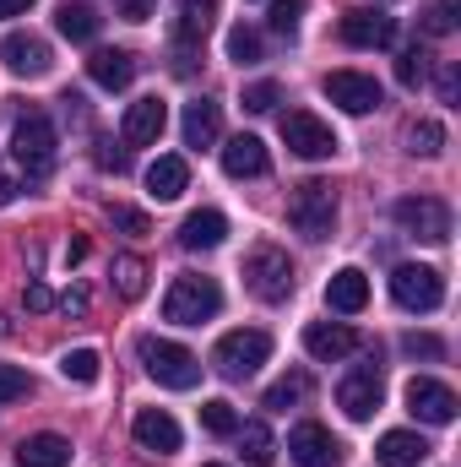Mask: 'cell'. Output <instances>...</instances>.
<instances>
[{"label":"cell","mask_w":461,"mask_h":467,"mask_svg":"<svg viewBox=\"0 0 461 467\" xmlns=\"http://www.w3.org/2000/svg\"><path fill=\"white\" fill-rule=\"evenodd\" d=\"M55 147H60L55 119L38 115V109H27V115L11 125V158H16V169H22L27 180H44V174L55 169Z\"/></svg>","instance_id":"cell-1"},{"label":"cell","mask_w":461,"mask_h":467,"mask_svg":"<svg viewBox=\"0 0 461 467\" xmlns=\"http://www.w3.org/2000/svg\"><path fill=\"white\" fill-rule=\"evenodd\" d=\"M218 310H223V288L212 277H196V272L174 277L169 294H163V321H174V327H201Z\"/></svg>","instance_id":"cell-2"},{"label":"cell","mask_w":461,"mask_h":467,"mask_svg":"<svg viewBox=\"0 0 461 467\" xmlns=\"http://www.w3.org/2000/svg\"><path fill=\"white\" fill-rule=\"evenodd\" d=\"M136 353H141V364H147V375L158 386H169V391H196L201 386V358L190 348H179L169 337H141Z\"/></svg>","instance_id":"cell-3"},{"label":"cell","mask_w":461,"mask_h":467,"mask_svg":"<svg viewBox=\"0 0 461 467\" xmlns=\"http://www.w3.org/2000/svg\"><path fill=\"white\" fill-rule=\"evenodd\" d=\"M288 223L304 234L310 244L332 239V229H337V191H332L326 180H304V185H293V196H288Z\"/></svg>","instance_id":"cell-4"},{"label":"cell","mask_w":461,"mask_h":467,"mask_svg":"<svg viewBox=\"0 0 461 467\" xmlns=\"http://www.w3.org/2000/svg\"><path fill=\"white\" fill-rule=\"evenodd\" d=\"M244 288H250L261 305H282V299L293 294V261H288L277 244L250 250V261H244Z\"/></svg>","instance_id":"cell-5"},{"label":"cell","mask_w":461,"mask_h":467,"mask_svg":"<svg viewBox=\"0 0 461 467\" xmlns=\"http://www.w3.org/2000/svg\"><path fill=\"white\" fill-rule=\"evenodd\" d=\"M266 358H271V337H266V332H255V327H250V332H244V327H239V332H223V337H218V348H212L218 375H229V380H250Z\"/></svg>","instance_id":"cell-6"},{"label":"cell","mask_w":461,"mask_h":467,"mask_svg":"<svg viewBox=\"0 0 461 467\" xmlns=\"http://www.w3.org/2000/svg\"><path fill=\"white\" fill-rule=\"evenodd\" d=\"M391 218H396V229L413 234V239H429V244H446L451 239V207L435 202V196H402L391 207Z\"/></svg>","instance_id":"cell-7"},{"label":"cell","mask_w":461,"mask_h":467,"mask_svg":"<svg viewBox=\"0 0 461 467\" xmlns=\"http://www.w3.org/2000/svg\"><path fill=\"white\" fill-rule=\"evenodd\" d=\"M207 33H212V0H179V11H174V71L179 77H190L196 71V49L207 44Z\"/></svg>","instance_id":"cell-8"},{"label":"cell","mask_w":461,"mask_h":467,"mask_svg":"<svg viewBox=\"0 0 461 467\" xmlns=\"http://www.w3.org/2000/svg\"><path fill=\"white\" fill-rule=\"evenodd\" d=\"M391 299L402 310H440L446 305V277L435 266H396L391 272Z\"/></svg>","instance_id":"cell-9"},{"label":"cell","mask_w":461,"mask_h":467,"mask_svg":"<svg viewBox=\"0 0 461 467\" xmlns=\"http://www.w3.org/2000/svg\"><path fill=\"white\" fill-rule=\"evenodd\" d=\"M282 141H288V152H299V158H332V152H337V130L321 115H310V109H288V115H282Z\"/></svg>","instance_id":"cell-10"},{"label":"cell","mask_w":461,"mask_h":467,"mask_svg":"<svg viewBox=\"0 0 461 467\" xmlns=\"http://www.w3.org/2000/svg\"><path fill=\"white\" fill-rule=\"evenodd\" d=\"M380 397H385V380H380V364H374V358L358 364L343 386H337V408H343L347 419H358V424L380 413Z\"/></svg>","instance_id":"cell-11"},{"label":"cell","mask_w":461,"mask_h":467,"mask_svg":"<svg viewBox=\"0 0 461 467\" xmlns=\"http://www.w3.org/2000/svg\"><path fill=\"white\" fill-rule=\"evenodd\" d=\"M288 457L299 467H343V441H337L326 424L304 419V424H293V435H288Z\"/></svg>","instance_id":"cell-12"},{"label":"cell","mask_w":461,"mask_h":467,"mask_svg":"<svg viewBox=\"0 0 461 467\" xmlns=\"http://www.w3.org/2000/svg\"><path fill=\"white\" fill-rule=\"evenodd\" d=\"M343 44H353V49H391L396 44V16H385L380 5H353V11H343Z\"/></svg>","instance_id":"cell-13"},{"label":"cell","mask_w":461,"mask_h":467,"mask_svg":"<svg viewBox=\"0 0 461 467\" xmlns=\"http://www.w3.org/2000/svg\"><path fill=\"white\" fill-rule=\"evenodd\" d=\"M456 408L461 402L446 380H435V375H413V380H407V413H413V419H424V424H451Z\"/></svg>","instance_id":"cell-14"},{"label":"cell","mask_w":461,"mask_h":467,"mask_svg":"<svg viewBox=\"0 0 461 467\" xmlns=\"http://www.w3.org/2000/svg\"><path fill=\"white\" fill-rule=\"evenodd\" d=\"M0 60H5V71L11 77H49V66H55V49L38 38V33H5V44H0Z\"/></svg>","instance_id":"cell-15"},{"label":"cell","mask_w":461,"mask_h":467,"mask_svg":"<svg viewBox=\"0 0 461 467\" xmlns=\"http://www.w3.org/2000/svg\"><path fill=\"white\" fill-rule=\"evenodd\" d=\"M321 88H326V99H332L337 109H347V115H369V109H380V99H385L380 82L364 77V71H332Z\"/></svg>","instance_id":"cell-16"},{"label":"cell","mask_w":461,"mask_h":467,"mask_svg":"<svg viewBox=\"0 0 461 467\" xmlns=\"http://www.w3.org/2000/svg\"><path fill=\"white\" fill-rule=\"evenodd\" d=\"M163 125H169V104L152 93V99H136L125 119H119V141L125 147H152L158 136H163Z\"/></svg>","instance_id":"cell-17"},{"label":"cell","mask_w":461,"mask_h":467,"mask_svg":"<svg viewBox=\"0 0 461 467\" xmlns=\"http://www.w3.org/2000/svg\"><path fill=\"white\" fill-rule=\"evenodd\" d=\"M130 430H136V446H141V451H152V457H174V451H179V441H185V435H179V424H174L163 408H141Z\"/></svg>","instance_id":"cell-18"},{"label":"cell","mask_w":461,"mask_h":467,"mask_svg":"<svg viewBox=\"0 0 461 467\" xmlns=\"http://www.w3.org/2000/svg\"><path fill=\"white\" fill-rule=\"evenodd\" d=\"M353 348H358V332L343 327V321H310V327H304V353H310V358H321V364L347 358Z\"/></svg>","instance_id":"cell-19"},{"label":"cell","mask_w":461,"mask_h":467,"mask_svg":"<svg viewBox=\"0 0 461 467\" xmlns=\"http://www.w3.org/2000/svg\"><path fill=\"white\" fill-rule=\"evenodd\" d=\"M87 77H93L98 88L119 93V88H130V82H136V55H130V49H93Z\"/></svg>","instance_id":"cell-20"},{"label":"cell","mask_w":461,"mask_h":467,"mask_svg":"<svg viewBox=\"0 0 461 467\" xmlns=\"http://www.w3.org/2000/svg\"><path fill=\"white\" fill-rule=\"evenodd\" d=\"M326 305H332L337 316H358V310L369 305V277H364L358 266L332 272V283H326Z\"/></svg>","instance_id":"cell-21"},{"label":"cell","mask_w":461,"mask_h":467,"mask_svg":"<svg viewBox=\"0 0 461 467\" xmlns=\"http://www.w3.org/2000/svg\"><path fill=\"white\" fill-rule=\"evenodd\" d=\"M147 191H152L158 202H179V196L190 191V163L174 158V152H163V158L147 169Z\"/></svg>","instance_id":"cell-22"},{"label":"cell","mask_w":461,"mask_h":467,"mask_svg":"<svg viewBox=\"0 0 461 467\" xmlns=\"http://www.w3.org/2000/svg\"><path fill=\"white\" fill-rule=\"evenodd\" d=\"M179 130H185V147H212L223 136V109L212 99H196V104H185Z\"/></svg>","instance_id":"cell-23"},{"label":"cell","mask_w":461,"mask_h":467,"mask_svg":"<svg viewBox=\"0 0 461 467\" xmlns=\"http://www.w3.org/2000/svg\"><path fill=\"white\" fill-rule=\"evenodd\" d=\"M223 174H229V180H255V174H266V141H261V136H233L229 147H223Z\"/></svg>","instance_id":"cell-24"},{"label":"cell","mask_w":461,"mask_h":467,"mask_svg":"<svg viewBox=\"0 0 461 467\" xmlns=\"http://www.w3.org/2000/svg\"><path fill=\"white\" fill-rule=\"evenodd\" d=\"M223 239H229V218L212 213V207H201V213H190V218L179 223V244H185V250H218Z\"/></svg>","instance_id":"cell-25"},{"label":"cell","mask_w":461,"mask_h":467,"mask_svg":"<svg viewBox=\"0 0 461 467\" xmlns=\"http://www.w3.org/2000/svg\"><path fill=\"white\" fill-rule=\"evenodd\" d=\"M16 462H22V467H66V462H71V441H66V435H55V430L27 435V441L16 446Z\"/></svg>","instance_id":"cell-26"},{"label":"cell","mask_w":461,"mask_h":467,"mask_svg":"<svg viewBox=\"0 0 461 467\" xmlns=\"http://www.w3.org/2000/svg\"><path fill=\"white\" fill-rule=\"evenodd\" d=\"M380 467H418L429 457V441L424 435H413V430H391V435H380Z\"/></svg>","instance_id":"cell-27"},{"label":"cell","mask_w":461,"mask_h":467,"mask_svg":"<svg viewBox=\"0 0 461 467\" xmlns=\"http://www.w3.org/2000/svg\"><path fill=\"white\" fill-rule=\"evenodd\" d=\"M98 22H104V16H98L93 5H82V0L55 5V27H60L71 44H93V38H98Z\"/></svg>","instance_id":"cell-28"},{"label":"cell","mask_w":461,"mask_h":467,"mask_svg":"<svg viewBox=\"0 0 461 467\" xmlns=\"http://www.w3.org/2000/svg\"><path fill=\"white\" fill-rule=\"evenodd\" d=\"M304 397H310V375H304V369H288L282 380H271V386H266L261 408H271V413H288V408H299Z\"/></svg>","instance_id":"cell-29"},{"label":"cell","mask_w":461,"mask_h":467,"mask_svg":"<svg viewBox=\"0 0 461 467\" xmlns=\"http://www.w3.org/2000/svg\"><path fill=\"white\" fill-rule=\"evenodd\" d=\"M233 435H239V457H244V462H250V467H271L277 441H271V430H266L261 419H255V424H239Z\"/></svg>","instance_id":"cell-30"},{"label":"cell","mask_w":461,"mask_h":467,"mask_svg":"<svg viewBox=\"0 0 461 467\" xmlns=\"http://www.w3.org/2000/svg\"><path fill=\"white\" fill-rule=\"evenodd\" d=\"M407 152L413 158H440L446 152V125L440 119H413L407 125Z\"/></svg>","instance_id":"cell-31"},{"label":"cell","mask_w":461,"mask_h":467,"mask_svg":"<svg viewBox=\"0 0 461 467\" xmlns=\"http://www.w3.org/2000/svg\"><path fill=\"white\" fill-rule=\"evenodd\" d=\"M115 288H119V299H141L147 294V261L141 255H115Z\"/></svg>","instance_id":"cell-32"},{"label":"cell","mask_w":461,"mask_h":467,"mask_svg":"<svg viewBox=\"0 0 461 467\" xmlns=\"http://www.w3.org/2000/svg\"><path fill=\"white\" fill-rule=\"evenodd\" d=\"M98 364H104V358H98L93 348H71L66 358H60V375L77 380V386H93V380H98Z\"/></svg>","instance_id":"cell-33"},{"label":"cell","mask_w":461,"mask_h":467,"mask_svg":"<svg viewBox=\"0 0 461 467\" xmlns=\"http://www.w3.org/2000/svg\"><path fill=\"white\" fill-rule=\"evenodd\" d=\"M299 22H304V0H271L266 27H271L277 38H293V33H299Z\"/></svg>","instance_id":"cell-34"},{"label":"cell","mask_w":461,"mask_h":467,"mask_svg":"<svg viewBox=\"0 0 461 467\" xmlns=\"http://www.w3.org/2000/svg\"><path fill=\"white\" fill-rule=\"evenodd\" d=\"M229 60H239V66H255V60H266V49H261V33L255 27H233L229 33Z\"/></svg>","instance_id":"cell-35"},{"label":"cell","mask_w":461,"mask_h":467,"mask_svg":"<svg viewBox=\"0 0 461 467\" xmlns=\"http://www.w3.org/2000/svg\"><path fill=\"white\" fill-rule=\"evenodd\" d=\"M424 77H429V49L407 44L402 60H396V82H402V88H424Z\"/></svg>","instance_id":"cell-36"},{"label":"cell","mask_w":461,"mask_h":467,"mask_svg":"<svg viewBox=\"0 0 461 467\" xmlns=\"http://www.w3.org/2000/svg\"><path fill=\"white\" fill-rule=\"evenodd\" d=\"M201 424H207V435H223L229 441L233 430H239V413H233V402L212 397V402H201Z\"/></svg>","instance_id":"cell-37"},{"label":"cell","mask_w":461,"mask_h":467,"mask_svg":"<svg viewBox=\"0 0 461 467\" xmlns=\"http://www.w3.org/2000/svg\"><path fill=\"white\" fill-rule=\"evenodd\" d=\"M456 11H461V0H435V5L424 11V33H429V38L456 33Z\"/></svg>","instance_id":"cell-38"},{"label":"cell","mask_w":461,"mask_h":467,"mask_svg":"<svg viewBox=\"0 0 461 467\" xmlns=\"http://www.w3.org/2000/svg\"><path fill=\"white\" fill-rule=\"evenodd\" d=\"M277 99H282V88H277V82H250L239 104H244L250 115H271V109H277Z\"/></svg>","instance_id":"cell-39"},{"label":"cell","mask_w":461,"mask_h":467,"mask_svg":"<svg viewBox=\"0 0 461 467\" xmlns=\"http://www.w3.org/2000/svg\"><path fill=\"white\" fill-rule=\"evenodd\" d=\"M27 391H33V375L16 369V364H0V402H16V397H27Z\"/></svg>","instance_id":"cell-40"},{"label":"cell","mask_w":461,"mask_h":467,"mask_svg":"<svg viewBox=\"0 0 461 467\" xmlns=\"http://www.w3.org/2000/svg\"><path fill=\"white\" fill-rule=\"evenodd\" d=\"M402 348L413 353V358H446V343H440V337H429V332H407V337H402Z\"/></svg>","instance_id":"cell-41"},{"label":"cell","mask_w":461,"mask_h":467,"mask_svg":"<svg viewBox=\"0 0 461 467\" xmlns=\"http://www.w3.org/2000/svg\"><path fill=\"white\" fill-rule=\"evenodd\" d=\"M109 223L125 234H147L152 223H147V213H136V207H109Z\"/></svg>","instance_id":"cell-42"},{"label":"cell","mask_w":461,"mask_h":467,"mask_svg":"<svg viewBox=\"0 0 461 467\" xmlns=\"http://www.w3.org/2000/svg\"><path fill=\"white\" fill-rule=\"evenodd\" d=\"M93 158H98V169H115V174H125V169H130V158L119 152L115 141H98V152H93Z\"/></svg>","instance_id":"cell-43"},{"label":"cell","mask_w":461,"mask_h":467,"mask_svg":"<svg viewBox=\"0 0 461 467\" xmlns=\"http://www.w3.org/2000/svg\"><path fill=\"white\" fill-rule=\"evenodd\" d=\"M115 11L125 22H147V16L158 11V0H115Z\"/></svg>","instance_id":"cell-44"},{"label":"cell","mask_w":461,"mask_h":467,"mask_svg":"<svg viewBox=\"0 0 461 467\" xmlns=\"http://www.w3.org/2000/svg\"><path fill=\"white\" fill-rule=\"evenodd\" d=\"M22 305H27V310H33V316H44V310H49V305H55V294H49V288H44V283H27V294H22Z\"/></svg>","instance_id":"cell-45"},{"label":"cell","mask_w":461,"mask_h":467,"mask_svg":"<svg viewBox=\"0 0 461 467\" xmlns=\"http://www.w3.org/2000/svg\"><path fill=\"white\" fill-rule=\"evenodd\" d=\"M456 93H461V71L446 66V71H440V104H456Z\"/></svg>","instance_id":"cell-46"},{"label":"cell","mask_w":461,"mask_h":467,"mask_svg":"<svg viewBox=\"0 0 461 467\" xmlns=\"http://www.w3.org/2000/svg\"><path fill=\"white\" fill-rule=\"evenodd\" d=\"M60 310H66V316H87V288H71V294L60 299Z\"/></svg>","instance_id":"cell-47"},{"label":"cell","mask_w":461,"mask_h":467,"mask_svg":"<svg viewBox=\"0 0 461 467\" xmlns=\"http://www.w3.org/2000/svg\"><path fill=\"white\" fill-rule=\"evenodd\" d=\"M11 202H16V174L0 169V207H11Z\"/></svg>","instance_id":"cell-48"},{"label":"cell","mask_w":461,"mask_h":467,"mask_svg":"<svg viewBox=\"0 0 461 467\" xmlns=\"http://www.w3.org/2000/svg\"><path fill=\"white\" fill-rule=\"evenodd\" d=\"M27 11H33V0H0V22L5 16H27Z\"/></svg>","instance_id":"cell-49"},{"label":"cell","mask_w":461,"mask_h":467,"mask_svg":"<svg viewBox=\"0 0 461 467\" xmlns=\"http://www.w3.org/2000/svg\"><path fill=\"white\" fill-rule=\"evenodd\" d=\"M207 467H218V462H207Z\"/></svg>","instance_id":"cell-50"}]
</instances>
